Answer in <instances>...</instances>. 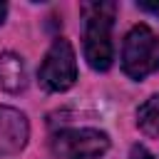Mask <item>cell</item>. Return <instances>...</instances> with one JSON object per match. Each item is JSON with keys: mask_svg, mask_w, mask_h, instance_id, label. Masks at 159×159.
Returning <instances> with one entry per match:
<instances>
[{"mask_svg": "<svg viewBox=\"0 0 159 159\" xmlns=\"http://www.w3.org/2000/svg\"><path fill=\"white\" fill-rule=\"evenodd\" d=\"M0 87L10 94L27 87V70L17 52H0Z\"/></svg>", "mask_w": 159, "mask_h": 159, "instance_id": "6", "label": "cell"}, {"mask_svg": "<svg viewBox=\"0 0 159 159\" xmlns=\"http://www.w3.org/2000/svg\"><path fill=\"white\" fill-rule=\"evenodd\" d=\"M37 80L47 92H65L75 84V80H77V57H75V50H72L70 40L57 37L50 45V50H47V55H45V60L37 70Z\"/></svg>", "mask_w": 159, "mask_h": 159, "instance_id": "4", "label": "cell"}, {"mask_svg": "<svg viewBox=\"0 0 159 159\" xmlns=\"http://www.w3.org/2000/svg\"><path fill=\"white\" fill-rule=\"evenodd\" d=\"M107 149H109L107 132L92 127L60 129L50 139V152L55 159H99Z\"/></svg>", "mask_w": 159, "mask_h": 159, "instance_id": "3", "label": "cell"}, {"mask_svg": "<svg viewBox=\"0 0 159 159\" xmlns=\"http://www.w3.org/2000/svg\"><path fill=\"white\" fill-rule=\"evenodd\" d=\"M129 159H154V157H152V152H149V149H144V147L134 144V147L129 149Z\"/></svg>", "mask_w": 159, "mask_h": 159, "instance_id": "8", "label": "cell"}, {"mask_svg": "<svg viewBox=\"0 0 159 159\" xmlns=\"http://www.w3.org/2000/svg\"><path fill=\"white\" fill-rule=\"evenodd\" d=\"M84 60L92 70L107 72L114 60V45H112V22L117 15L114 2H84Z\"/></svg>", "mask_w": 159, "mask_h": 159, "instance_id": "1", "label": "cell"}, {"mask_svg": "<svg viewBox=\"0 0 159 159\" xmlns=\"http://www.w3.org/2000/svg\"><path fill=\"white\" fill-rule=\"evenodd\" d=\"M122 70L132 80H144L159 70V35L149 25H134L122 45Z\"/></svg>", "mask_w": 159, "mask_h": 159, "instance_id": "2", "label": "cell"}, {"mask_svg": "<svg viewBox=\"0 0 159 159\" xmlns=\"http://www.w3.org/2000/svg\"><path fill=\"white\" fill-rule=\"evenodd\" d=\"M137 127L147 137H159V94H152L137 109Z\"/></svg>", "mask_w": 159, "mask_h": 159, "instance_id": "7", "label": "cell"}, {"mask_svg": "<svg viewBox=\"0 0 159 159\" xmlns=\"http://www.w3.org/2000/svg\"><path fill=\"white\" fill-rule=\"evenodd\" d=\"M5 15H7V5H5V2H0V25L5 22Z\"/></svg>", "mask_w": 159, "mask_h": 159, "instance_id": "10", "label": "cell"}, {"mask_svg": "<svg viewBox=\"0 0 159 159\" xmlns=\"http://www.w3.org/2000/svg\"><path fill=\"white\" fill-rule=\"evenodd\" d=\"M137 7H139V10H144V12H152V15H157V17H159V2H137Z\"/></svg>", "mask_w": 159, "mask_h": 159, "instance_id": "9", "label": "cell"}, {"mask_svg": "<svg viewBox=\"0 0 159 159\" xmlns=\"http://www.w3.org/2000/svg\"><path fill=\"white\" fill-rule=\"evenodd\" d=\"M30 139V124L27 117L15 109L0 104V154H17L25 149Z\"/></svg>", "mask_w": 159, "mask_h": 159, "instance_id": "5", "label": "cell"}]
</instances>
